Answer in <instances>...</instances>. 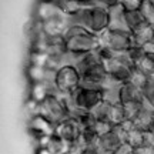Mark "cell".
I'll return each instance as SVG.
<instances>
[{"label": "cell", "mask_w": 154, "mask_h": 154, "mask_svg": "<svg viewBox=\"0 0 154 154\" xmlns=\"http://www.w3.org/2000/svg\"><path fill=\"white\" fill-rule=\"evenodd\" d=\"M64 37L69 51V63L74 66L82 56L96 51L100 47L99 34L91 33L90 30L82 26H69Z\"/></svg>", "instance_id": "1"}, {"label": "cell", "mask_w": 154, "mask_h": 154, "mask_svg": "<svg viewBox=\"0 0 154 154\" xmlns=\"http://www.w3.org/2000/svg\"><path fill=\"white\" fill-rule=\"evenodd\" d=\"M70 26H82L94 34H101L109 30V10L99 6L83 7L79 11L69 14Z\"/></svg>", "instance_id": "2"}, {"label": "cell", "mask_w": 154, "mask_h": 154, "mask_svg": "<svg viewBox=\"0 0 154 154\" xmlns=\"http://www.w3.org/2000/svg\"><path fill=\"white\" fill-rule=\"evenodd\" d=\"M37 114L46 117L50 123L57 126L59 123L70 117V104L67 94H49L38 101Z\"/></svg>", "instance_id": "3"}, {"label": "cell", "mask_w": 154, "mask_h": 154, "mask_svg": "<svg viewBox=\"0 0 154 154\" xmlns=\"http://www.w3.org/2000/svg\"><path fill=\"white\" fill-rule=\"evenodd\" d=\"M82 84V74L80 70L74 64H64L61 66L54 76V86L59 94H72Z\"/></svg>", "instance_id": "4"}, {"label": "cell", "mask_w": 154, "mask_h": 154, "mask_svg": "<svg viewBox=\"0 0 154 154\" xmlns=\"http://www.w3.org/2000/svg\"><path fill=\"white\" fill-rule=\"evenodd\" d=\"M107 70V74L116 80L117 83H123L130 82L133 77V73L136 70V66L133 64V61L128 59V56L124 54H116L114 57H111L109 60L103 61Z\"/></svg>", "instance_id": "5"}, {"label": "cell", "mask_w": 154, "mask_h": 154, "mask_svg": "<svg viewBox=\"0 0 154 154\" xmlns=\"http://www.w3.org/2000/svg\"><path fill=\"white\" fill-rule=\"evenodd\" d=\"M70 100L73 103L74 111L76 110H87L93 111L97 106L103 101L104 93L101 88H93V87H84L80 86L74 93L69 94Z\"/></svg>", "instance_id": "6"}, {"label": "cell", "mask_w": 154, "mask_h": 154, "mask_svg": "<svg viewBox=\"0 0 154 154\" xmlns=\"http://www.w3.org/2000/svg\"><path fill=\"white\" fill-rule=\"evenodd\" d=\"M100 46H106L119 54H124L134 46V38L131 32L121 30H106L104 33L99 34Z\"/></svg>", "instance_id": "7"}, {"label": "cell", "mask_w": 154, "mask_h": 154, "mask_svg": "<svg viewBox=\"0 0 154 154\" xmlns=\"http://www.w3.org/2000/svg\"><path fill=\"white\" fill-rule=\"evenodd\" d=\"M127 130L123 126H116L111 131L106 133L99 137V147L103 153H116L121 144L126 143Z\"/></svg>", "instance_id": "8"}, {"label": "cell", "mask_w": 154, "mask_h": 154, "mask_svg": "<svg viewBox=\"0 0 154 154\" xmlns=\"http://www.w3.org/2000/svg\"><path fill=\"white\" fill-rule=\"evenodd\" d=\"M82 126L80 123L74 119V117H67L66 120L59 123L54 128V133L61 138H64L67 143L76 144L80 140V134H82Z\"/></svg>", "instance_id": "9"}, {"label": "cell", "mask_w": 154, "mask_h": 154, "mask_svg": "<svg viewBox=\"0 0 154 154\" xmlns=\"http://www.w3.org/2000/svg\"><path fill=\"white\" fill-rule=\"evenodd\" d=\"M29 128H30V133L33 134L34 137L40 140L43 137L51 136L54 133L56 126L53 123H50L42 114H33L30 117V120H29Z\"/></svg>", "instance_id": "10"}, {"label": "cell", "mask_w": 154, "mask_h": 154, "mask_svg": "<svg viewBox=\"0 0 154 154\" xmlns=\"http://www.w3.org/2000/svg\"><path fill=\"white\" fill-rule=\"evenodd\" d=\"M134 126H137L141 130H151L154 124V103L147 99H143L140 104V110L136 117V120L133 121Z\"/></svg>", "instance_id": "11"}, {"label": "cell", "mask_w": 154, "mask_h": 154, "mask_svg": "<svg viewBox=\"0 0 154 154\" xmlns=\"http://www.w3.org/2000/svg\"><path fill=\"white\" fill-rule=\"evenodd\" d=\"M38 143H40V147L47 149L51 154H66L72 150V144L67 143L64 138L57 136L56 133H53L51 136L40 138Z\"/></svg>", "instance_id": "12"}, {"label": "cell", "mask_w": 154, "mask_h": 154, "mask_svg": "<svg viewBox=\"0 0 154 154\" xmlns=\"http://www.w3.org/2000/svg\"><path fill=\"white\" fill-rule=\"evenodd\" d=\"M119 96H120V104H128V103H138L144 99L141 90L131 82H126L120 84L119 87Z\"/></svg>", "instance_id": "13"}, {"label": "cell", "mask_w": 154, "mask_h": 154, "mask_svg": "<svg viewBox=\"0 0 154 154\" xmlns=\"http://www.w3.org/2000/svg\"><path fill=\"white\" fill-rule=\"evenodd\" d=\"M109 30H121V32H130L126 22V10L119 3L109 9Z\"/></svg>", "instance_id": "14"}, {"label": "cell", "mask_w": 154, "mask_h": 154, "mask_svg": "<svg viewBox=\"0 0 154 154\" xmlns=\"http://www.w3.org/2000/svg\"><path fill=\"white\" fill-rule=\"evenodd\" d=\"M133 38H134V46H140V47H143L144 44L150 42H154V27L150 24H144L133 32Z\"/></svg>", "instance_id": "15"}, {"label": "cell", "mask_w": 154, "mask_h": 154, "mask_svg": "<svg viewBox=\"0 0 154 154\" xmlns=\"http://www.w3.org/2000/svg\"><path fill=\"white\" fill-rule=\"evenodd\" d=\"M56 5L60 7L61 10L67 13V14H73L79 11L83 7H88V6H93L91 0H57Z\"/></svg>", "instance_id": "16"}, {"label": "cell", "mask_w": 154, "mask_h": 154, "mask_svg": "<svg viewBox=\"0 0 154 154\" xmlns=\"http://www.w3.org/2000/svg\"><path fill=\"white\" fill-rule=\"evenodd\" d=\"M144 131L146 130H141L138 128L137 126H133L127 130V136H126V143L128 146H131L134 150L140 149L144 146Z\"/></svg>", "instance_id": "17"}, {"label": "cell", "mask_w": 154, "mask_h": 154, "mask_svg": "<svg viewBox=\"0 0 154 154\" xmlns=\"http://www.w3.org/2000/svg\"><path fill=\"white\" fill-rule=\"evenodd\" d=\"M126 22H127V26H128V30L131 33L134 30L140 29L141 26L147 24L140 10H130V11L126 10Z\"/></svg>", "instance_id": "18"}, {"label": "cell", "mask_w": 154, "mask_h": 154, "mask_svg": "<svg viewBox=\"0 0 154 154\" xmlns=\"http://www.w3.org/2000/svg\"><path fill=\"white\" fill-rule=\"evenodd\" d=\"M70 117H74L79 123L82 128H87V127H94V124L97 123V119L94 116L93 111H87V110H76Z\"/></svg>", "instance_id": "19"}, {"label": "cell", "mask_w": 154, "mask_h": 154, "mask_svg": "<svg viewBox=\"0 0 154 154\" xmlns=\"http://www.w3.org/2000/svg\"><path fill=\"white\" fill-rule=\"evenodd\" d=\"M109 121H110V123H113L114 126H120V124H123L124 121H127L123 104H120V103H117V104H110Z\"/></svg>", "instance_id": "20"}, {"label": "cell", "mask_w": 154, "mask_h": 154, "mask_svg": "<svg viewBox=\"0 0 154 154\" xmlns=\"http://www.w3.org/2000/svg\"><path fill=\"white\" fill-rule=\"evenodd\" d=\"M99 134L96 131L94 127H87V128H83L82 134H80V140H79V144L80 146H88V144H96L99 141Z\"/></svg>", "instance_id": "21"}, {"label": "cell", "mask_w": 154, "mask_h": 154, "mask_svg": "<svg viewBox=\"0 0 154 154\" xmlns=\"http://www.w3.org/2000/svg\"><path fill=\"white\" fill-rule=\"evenodd\" d=\"M137 70H140L141 73H144L146 76H150L154 73V57L153 56L144 54V57L137 63L136 66Z\"/></svg>", "instance_id": "22"}, {"label": "cell", "mask_w": 154, "mask_h": 154, "mask_svg": "<svg viewBox=\"0 0 154 154\" xmlns=\"http://www.w3.org/2000/svg\"><path fill=\"white\" fill-rule=\"evenodd\" d=\"M140 11H141L146 23L154 27V5L153 3L151 2H144L143 5H141V7H140Z\"/></svg>", "instance_id": "23"}, {"label": "cell", "mask_w": 154, "mask_h": 154, "mask_svg": "<svg viewBox=\"0 0 154 154\" xmlns=\"http://www.w3.org/2000/svg\"><path fill=\"white\" fill-rule=\"evenodd\" d=\"M109 111H110V104L106 101H101L93 110V113L97 121H109Z\"/></svg>", "instance_id": "24"}, {"label": "cell", "mask_w": 154, "mask_h": 154, "mask_svg": "<svg viewBox=\"0 0 154 154\" xmlns=\"http://www.w3.org/2000/svg\"><path fill=\"white\" fill-rule=\"evenodd\" d=\"M126 54L128 56V59L133 61V64H134V66H137V63L143 59L146 53H144L143 47H140V46H133V47L127 51Z\"/></svg>", "instance_id": "25"}, {"label": "cell", "mask_w": 154, "mask_h": 154, "mask_svg": "<svg viewBox=\"0 0 154 154\" xmlns=\"http://www.w3.org/2000/svg\"><path fill=\"white\" fill-rule=\"evenodd\" d=\"M114 127L116 126L113 124V123H110V121H97V123L94 124V128H96V131H97L99 136H103V134H106V133L111 131Z\"/></svg>", "instance_id": "26"}, {"label": "cell", "mask_w": 154, "mask_h": 154, "mask_svg": "<svg viewBox=\"0 0 154 154\" xmlns=\"http://www.w3.org/2000/svg\"><path fill=\"white\" fill-rule=\"evenodd\" d=\"M120 5L124 7V10H140V7L143 5L141 0H120Z\"/></svg>", "instance_id": "27"}, {"label": "cell", "mask_w": 154, "mask_h": 154, "mask_svg": "<svg viewBox=\"0 0 154 154\" xmlns=\"http://www.w3.org/2000/svg\"><path fill=\"white\" fill-rule=\"evenodd\" d=\"M77 154H103L99 144H88V146H83L82 149L77 151Z\"/></svg>", "instance_id": "28"}, {"label": "cell", "mask_w": 154, "mask_h": 154, "mask_svg": "<svg viewBox=\"0 0 154 154\" xmlns=\"http://www.w3.org/2000/svg\"><path fill=\"white\" fill-rule=\"evenodd\" d=\"M120 3V0H93L94 6H99V7H104V9H110L113 6H117Z\"/></svg>", "instance_id": "29"}, {"label": "cell", "mask_w": 154, "mask_h": 154, "mask_svg": "<svg viewBox=\"0 0 154 154\" xmlns=\"http://www.w3.org/2000/svg\"><path fill=\"white\" fill-rule=\"evenodd\" d=\"M144 146L154 147V130H146L144 131Z\"/></svg>", "instance_id": "30"}, {"label": "cell", "mask_w": 154, "mask_h": 154, "mask_svg": "<svg viewBox=\"0 0 154 154\" xmlns=\"http://www.w3.org/2000/svg\"><path fill=\"white\" fill-rule=\"evenodd\" d=\"M143 50H144V53H146L147 56H153L154 57V42H150V43L144 44Z\"/></svg>", "instance_id": "31"}, {"label": "cell", "mask_w": 154, "mask_h": 154, "mask_svg": "<svg viewBox=\"0 0 154 154\" xmlns=\"http://www.w3.org/2000/svg\"><path fill=\"white\" fill-rule=\"evenodd\" d=\"M137 154H154V147H147V146H143L140 149L136 150Z\"/></svg>", "instance_id": "32"}, {"label": "cell", "mask_w": 154, "mask_h": 154, "mask_svg": "<svg viewBox=\"0 0 154 154\" xmlns=\"http://www.w3.org/2000/svg\"><path fill=\"white\" fill-rule=\"evenodd\" d=\"M37 154H51L47 149H44V147H40V149L37 150Z\"/></svg>", "instance_id": "33"}, {"label": "cell", "mask_w": 154, "mask_h": 154, "mask_svg": "<svg viewBox=\"0 0 154 154\" xmlns=\"http://www.w3.org/2000/svg\"><path fill=\"white\" fill-rule=\"evenodd\" d=\"M128 154H137V153H136V150H133L131 153H128Z\"/></svg>", "instance_id": "34"}, {"label": "cell", "mask_w": 154, "mask_h": 154, "mask_svg": "<svg viewBox=\"0 0 154 154\" xmlns=\"http://www.w3.org/2000/svg\"><path fill=\"white\" fill-rule=\"evenodd\" d=\"M103 154H116V153H103Z\"/></svg>", "instance_id": "35"}, {"label": "cell", "mask_w": 154, "mask_h": 154, "mask_svg": "<svg viewBox=\"0 0 154 154\" xmlns=\"http://www.w3.org/2000/svg\"><path fill=\"white\" fill-rule=\"evenodd\" d=\"M141 2H143V3H144V2H150V0H141Z\"/></svg>", "instance_id": "36"}, {"label": "cell", "mask_w": 154, "mask_h": 154, "mask_svg": "<svg viewBox=\"0 0 154 154\" xmlns=\"http://www.w3.org/2000/svg\"><path fill=\"white\" fill-rule=\"evenodd\" d=\"M150 2H151V3H153V5H154V0H150Z\"/></svg>", "instance_id": "37"}, {"label": "cell", "mask_w": 154, "mask_h": 154, "mask_svg": "<svg viewBox=\"0 0 154 154\" xmlns=\"http://www.w3.org/2000/svg\"><path fill=\"white\" fill-rule=\"evenodd\" d=\"M151 130H154V124H153V128H151Z\"/></svg>", "instance_id": "38"}, {"label": "cell", "mask_w": 154, "mask_h": 154, "mask_svg": "<svg viewBox=\"0 0 154 154\" xmlns=\"http://www.w3.org/2000/svg\"><path fill=\"white\" fill-rule=\"evenodd\" d=\"M91 2H93V0H91Z\"/></svg>", "instance_id": "39"}]
</instances>
